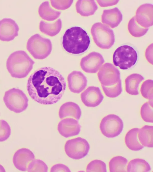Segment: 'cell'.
<instances>
[{"mask_svg": "<svg viewBox=\"0 0 153 172\" xmlns=\"http://www.w3.org/2000/svg\"><path fill=\"white\" fill-rule=\"evenodd\" d=\"M138 137L140 142L144 147H153V126L145 125L139 129Z\"/></svg>", "mask_w": 153, "mask_h": 172, "instance_id": "obj_25", "label": "cell"}, {"mask_svg": "<svg viewBox=\"0 0 153 172\" xmlns=\"http://www.w3.org/2000/svg\"><path fill=\"white\" fill-rule=\"evenodd\" d=\"M137 23L142 27L148 28L153 25V7L151 4H144L137 8L135 16Z\"/></svg>", "mask_w": 153, "mask_h": 172, "instance_id": "obj_17", "label": "cell"}, {"mask_svg": "<svg viewBox=\"0 0 153 172\" xmlns=\"http://www.w3.org/2000/svg\"><path fill=\"white\" fill-rule=\"evenodd\" d=\"M81 129V126L78 122L71 118L63 119L57 125V130L59 133L66 138L78 135Z\"/></svg>", "mask_w": 153, "mask_h": 172, "instance_id": "obj_14", "label": "cell"}, {"mask_svg": "<svg viewBox=\"0 0 153 172\" xmlns=\"http://www.w3.org/2000/svg\"><path fill=\"white\" fill-rule=\"evenodd\" d=\"M80 97L83 104L85 106L91 108L99 105L104 98L100 88L94 86L88 87L81 93Z\"/></svg>", "mask_w": 153, "mask_h": 172, "instance_id": "obj_13", "label": "cell"}, {"mask_svg": "<svg viewBox=\"0 0 153 172\" xmlns=\"http://www.w3.org/2000/svg\"><path fill=\"white\" fill-rule=\"evenodd\" d=\"M91 32L94 43L101 49H109L114 44L113 31L105 24L100 22L94 24L91 27Z\"/></svg>", "mask_w": 153, "mask_h": 172, "instance_id": "obj_6", "label": "cell"}, {"mask_svg": "<svg viewBox=\"0 0 153 172\" xmlns=\"http://www.w3.org/2000/svg\"><path fill=\"white\" fill-rule=\"evenodd\" d=\"M86 171L106 172L107 171L106 165L101 160H94L87 165Z\"/></svg>", "mask_w": 153, "mask_h": 172, "instance_id": "obj_33", "label": "cell"}, {"mask_svg": "<svg viewBox=\"0 0 153 172\" xmlns=\"http://www.w3.org/2000/svg\"><path fill=\"white\" fill-rule=\"evenodd\" d=\"M90 149V145L87 141L79 137L68 140L64 147L67 155L75 160L85 157L88 155Z\"/></svg>", "mask_w": 153, "mask_h": 172, "instance_id": "obj_8", "label": "cell"}, {"mask_svg": "<svg viewBox=\"0 0 153 172\" xmlns=\"http://www.w3.org/2000/svg\"></svg>", "mask_w": 153, "mask_h": 172, "instance_id": "obj_40", "label": "cell"}, {"mask_svg": "<svg viewBox=\"0 0 153 172\" xmlns=\"http://www.w3.org/2000/svg\"><path fill=\"white\" fill-rule=\"evenodd\" d=\"M102 89L108 97L111 98L117 97L122 92V87L121 80L117 84L110 86H105L101 85Z\"/></svg>", "mask_w": 153, "mask_h": 172, "instance_id": "obj_30", "label": "cell"}, {"mask_svg": "<svg viewBox=\"0 0 153 172\" xmlns=\"http://www.w3.org/2000/svg\"><path fill=\"white\" fill-rule=\"evenodd\" d=\"M0 172H6L5 169L4 167L0 164Z\"/></svg>", "mask_w": 153, "mask_h": 172, "instance_id": "obj_39", "label": "cell"}, {"mask_svg": "<svg viewBox=\"0 0 153 172\" xmlns=\"http://www.w3.org/2000/svg\"><path fill=\"white\" fill-rule=\"evenodd\" d=\"M138 59L136 50L132 47L124 45L118 47L113 56L114 64L123 70H127L133 67Z\"/></svg>", "mask_w": 153, "mask_h": 172, "instance_id": "obj_7", "label": "cell"}, {"mask_svg": "<svg viewBox=\"0 0 153 172\" xmlns=\"http://www.w3.org/2000/svg\"><path fill=\"white\" fill-rule=\"evenodd\" d=\"M140 114L142 118L145 122L153 123V101L146 102L142 106L140 109Z\"/></svg>", "mask_w": 153, "mask_h": 172, "instance_id": "obj_29", "label": "cell"}, {"mask_svg": "<svg viewBox=\"0 0 153 172\" xmlns=\"http://www.w3.org/2000/svg\"><path fill=\"white\" fill-rule=\"evenodd\" d=\"M35 62L25 51L18 50L8 57L7 69L12 77L17 79L26 77L33 69Z\"/></svg>", "mask_w": 153, "mask_h": 172, "instance_id": "obj_3", "label": "cell"}, {"mask_svg": "<svg viewBox=\"0 0 153 172\" xmlns=\"http://www.w3.org/2000/svg\"><path fill=\"white\" fill-rule=\"evenodd\" d=\"M139 129L138 128L131 129L127 133L125 136V142L126 145L132 151H139L144 147L138 140V132Z\"/></svg>", "mask_w": 153, "mask_h": 172, "instance_id": "obj_23", "label": "cell"}, {"mask_svg": "<svg viewBox=\"0 0 153 172\" xmlns=\"http://www.w3.org/2000/svg\"><path fill=\"white\" fill-rule=\"evenodd\" d=\"M145 56L147 60L153 64V44H150L147 48L145 52Z\"/></svg>", "mask_w": 153, "mask_h": 172, "instance_id": "obj_37", "label": "cell"}, {"mask_svg": "<svg viewBox=\"0 0 153 172\" xmlns=\"http://www.w3.org/2000/svg\"><path fill=\"white\" fill-rule=\"evenodd\" d=\"M68 86L70 90L75 93H79L86 87L88 80L85 76L81 71L74 70L67 77Z\"/></svg>", "mask_w": 153, "mask_h": 172, "instance_id": "obj_16", "label": "cell"}, {"mask_svg": "<svg viewBox=\"0 0 153 172\" xmlns=\"http://www.w3.org/2000/svg\"><path fill=\"white\" fill-rule=\"evenodd\" d=\"M98 8L94 0H79L77 1L76 4L77 13L83 16H89L93 15Z\"/></svg>", "mask_w": 153, "mask_h": 172, "instance_id": "obj_20", "label": "cell"}, {"mask_svg": "<svg viewBox=\"0 0 153 172\" xmlns=\"http://www.w3.org/2000/svg\"><path fill=\"white\" fill-rule=\"evenodd\" d=\"M19 26L13 19L5 18L0 20V40L9 42L13 40L19 34Z\"/></svg>", "mask_w": 153, "mask_h": 172, "instance_id": "obj_12", "label": "cell"}, {"mask_svg": "<svg viewBox=\"0 0 153 172\" xmlns=\"http://www.w3.org/2000/svg\"><path fill=\"white\" fill-rule=\"evenodd\" d=\"M48 167L47 164L40 159H34L29 164L27 171L31 172H47Z\"/></svg>", "mask_w": 153, "mask_h": 172, "instance_id": "obj_32", "label": "cell"}, {"mask_svg": "<svg viewBox=\"0 0 153 172\" xmlns=\"http://www.w3.org/2000/svg\"><path fill=\"white\" fill-rule=\"evenodd\" d=\"M38 13L43 19L47 21H53L58 18L61 12L53 9L50 6L48 1L43 2L38 9Z\"/></svg>", "mask_w": 153, "mask_h": 172, "instance_id": "obj_22", "label": "cell"}, {"mask_svg": "<svg viewBox=\"0 0 153 172\" xmlns=\"http://www.w3.org/2000/svg\"><path fill=\"white\" fill-rule=\"evenodd\" d=\"M126 170L128 172H149L151 170V168L145 160L136 158L129 162L127 165Z\"/></svg>", "mask_w": 153, "mask_h": 172, "instance_id": "obj_26", "label": "cell"}, {"mask_svg": "<svg viewBox=\"0 0 153 172\" xmlns=\"http://www.w3.org/2000/svg\"><path fill=\"white\" fill-rule=\"evenodd\" d=\"M90 43V37L86 31L78 26L67 30L62 38L64 49L67 52L74 54L85 52L88 48Z\"/></svg>", "mask_w": 153, "mask_h": 172, "instance_id": "obj_2", "label": "cell"}, {"mask_svg": "<svg viewBox=\"0 0 153 172\" xmlns=\"http://www.w3.org/2000/svg\"><path fill=\"white\" fill-rule=\"evenodd\" d=\"M11 134L10 127L7 122L3 119H0V142L8 139Z\"/></svg>", "mask_w": 153, "mask_h": 172, "instance_id": "obj_34", "label": "cell"}, {"mask_svg": "<svg viewBox=\"0 0 153 172\" xmlns=\"http://www.w3.org/2000/svg\"><path fill=\"white\" fill-rule=\"evenodd\" d=\"M3 100L7 108L16 113L23 112L28 105L29 99L26 94L18 88H13L6 91Z\"/></svg>", "mask_w": 153, "mask_h": 172, "instance_id": "obj_5", "label": "cell"}, {"mask_svg": "<svg viewBox=\"0 0 153 172\" xmlns=\"http://www.w3.org/2000/svg\"><path fill=\"white\" fill-rule=\"evenodd\" d=\"M35 159L33 153L29 149L22 148L17 150L13 158V162L15 167L19 171H27L29 163Z\"/></svg>", "mask_w": 153, "mask_h": 172, "instance_id": "obj_15", "label": "cell"}, {"mask_svg": "<svg viewBox=\"0 0 153 172\" xmlns=\"http://www.w3.org/2000/svg\"><path fill=\"white\" fill-rule=\"evenodd\" d=\"M122 19V13L117 7L104 10L101 16L102 22L112 28L118 26Z\"/></svg>", "mask_w": 153, "mask_h": 172, "instance_id": "obj_18", "label": "cell"}, {"mask_svg": "<svg viewBox=\"0 0 153 172\" xmlns=\"http://www.w3.org/2000/svg\"><path fill=\"white\" fill-rule=\"evenodd\" d=\"M128 29L130 33L134 37L143 36L147 33L148 28H144L137 22L135 16L133 17L129 21Z\"/></svg>", "mask_w": 153, "mask_h": 172, "instance_id": "obj_28", "label": "cell"}, {"mask_svg": "<svg viewBox=\"0 0 153 172\" xmlns=\"http://www.w3.org/2000/svg\"><path fill=\"white\" fill-rule=\"evenodd\" d=\"M127 159L121 156L113 157L110 160L108 166L110 172H126Z\"/></svg>", "mask_w": 153, "mask_h": 172, "instance_id": "obj_27", "label": "cell"}, {"mask_svg": "<svg viewBox=\"0 0 153 172\" xmlns=\"http://www.w3.org/2000/svg\"><path fill=\"white\" fill-rule=\"evenodd\" d=\"M51 172H71L69 168L66 165L61 163L55 164L50 169Z\"/></svg>", "mask_w": 153, "mask_h": 172, "instance_id": "obj_36", "label": "cell"}, {"mask_svg": "<svg viewBox=\"0 0 153 172\" xmlns=\"http://www.w3.org/2000/svg\"><path fill=\"white\" fill-rule=\"evenodd\" d=\"M99 128L102 133L108 138L115 137L122 132L123 123L122 119L114 114L108 115L101 120Z\"/></svg>", "mask_w": 153, "mask_h": 172, "instance_id": "obj_9", "label": "cell"}, {"mask_svg": "<svg viewBox=\"0 0 153 172\" xmlns=\"http://www.w3.org/2000/svg\"><path fill=\"white\" fill-rule=\"evenodd\" d=\"M51 4L54 8L58 10H64L71 6L73 0H50Z\"/></svg>", "mask_w": 153, "mask_h": 172, "instance_id": "obj_35", "label": "cell"}, {"mask_svg": "<svg viewBox=\"0 0 153 172\" xmlns=\"http://www.w3.org/2000/svg\"><path fill=\"white\" fill-rule=\"evenodd\" d=\"M66 84L62 75L49 67L39 68L32 74L27 81V88L29 96L43 105H52L62 97Z\"/></svg>", "mask_w": 153, "mask_h": 172, "instance_id": "obj_1", "label": "cell"}, {"mask_svg": "<svg viewBox=\"0 0 153 172\" xmlns=\"http://www.w3.org/2000/svg\"><path fill=\"white\" fill-rule=\"evenodd\" d=\"M101 7H106L116 4L119 0H99L96 1Z\"/></svg>", "mask_w": 153, "mask_h": 172, "instance_id": "obj_38", "label": "cell"}, {"mask_svg": "<svg viewBox=\"0 0 153 172\" xmlns=\"http://www.w3.org/2000/svg\"><path fill=\"white\" fill-rule=\"evenodd\" d=\"M81 114V110L79 106L72 102H66L63 104L60 107L59 111V116L60 119L71 117L79 120Z\"/></svg>", "mask_w": 153, "mask_h": 172, "instance_id": "obj_19", "label": "cell"}, {"mask_svg": "<svg viewBox=\"0 0 153 172\" xmlns=\"http://www.w3.org/2000/svg\"><path fill=\"white\" fill-rule=\"evenodd\" d=\"M144 79L143 76L138 73H132L128 76L125 80L126 92L132 95H138V87Z\"/></svg>", "mask_w": 153, "mask_h": 172, "instance_id": "obj_21", "label": "cell"}, {"mask_svg": "<svg viewBox=\"0 0 153 172\" xmlns=\"http://www.w3.org/2000/svg\"><path fill=\"white\" fill-rule=\"evenodd\" d=\"M62 27V22L60 19L54 22L48 23L42 20L39 24V29L41 32L50 36L58 34Z\"/></svg>", "mask_w": 153, "mask_h": 172, "instance_id": "obj_24", "label": "cell"}, {"mask_svg": "<svg viewBox=\"0 0 153 172\" xmlns=\"http://www.w3.org/2000/svg\"><path fill=\"white\" fill-rule=\"evenodd\" d=\"M97 76L101 85L105 86L113 85L121 80L119 70L109 63H105L101 67Z\"/></svg>", "mask_w": 153, "mask_h": 172, "instance_id": "obj_10", "label": "cell"}, {"mask_svg": "<svg viewBox=\"0 0 153 172\" xmlns=\"http://www.w3.org/2000/svg\"><path fill=\"white\" fill-rule=\"evenodd\" d=\"M26 48L34 58L42 60L46 58L51 54L52 45L50 39L36 33L29 38L27 42Z\"/></svg>", "mask_w": 153, "mask_h": 172, "instance_id": "obj_4", "label": "cell"}, {"mask_svg": "<svg viewBox=\"0 0 153 172\" xmlns=\"http://www.w3.org/2000/svg\"><path fill=\"white\" fill-rule=\"evenodd\" d=\"M140 92L143 97L150 101H153V80L148 79L144 82L141 85Z\"/></svg>", "mask_w": 153, "mask_h": 172, "instance_id": "obj_31", "label": "cell"}, {"mask_svg": "<svg viewBox=\"0 0 153 172\" xmlns=\"http://www.w3.org/2000/svg\"><path fill=\"white\" fill-rule=\"evenodd\" d=\"M104 62L101 54L92 52L81 59L80 66L82 70L86 73H95L100 70Z\"/></svg>", "mask_w": 153, "mask_h": 172, "instance_id": "obj_11", "label": "cell"}]
</instances>
